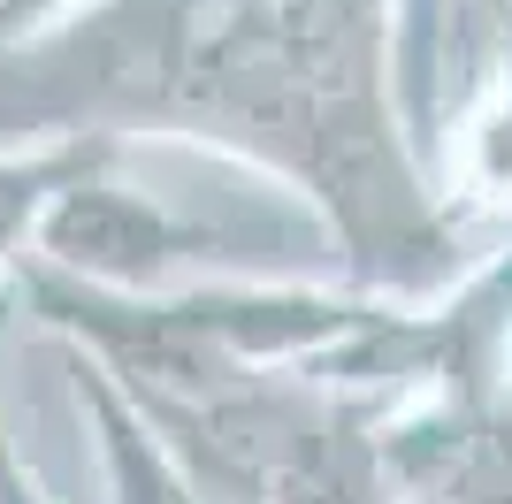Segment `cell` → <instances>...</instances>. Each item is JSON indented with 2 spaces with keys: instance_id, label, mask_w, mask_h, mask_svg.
Segmentation results:
<instances>
[{
  "instance_id": "1",
  "label": "cell",
  "mask_w": 512,
  "mask_h": 504,
  "mask_svg": "<svg viewBox=\"0 0 512 504\" xmlns=\"http://www.w3.org/2000/svg\"><path fill=\"white\" fill-rule=\"evenodd\" d=\"M138 130L276 168L360 283H436L459 252L398 138L383 0H77L0 46V146Z\"/></svg>"
},
{
  "instance_id": "2",
  "label": "cell",
  "mask_w": 512,
  "mask_h": 504,
  "mask_svg": "<svg viewBox=\"0 0 512 504\" xmlns=\"http://www.w3.org/2000/svg\"><path fill=\"white\" fill-rule=\"evenodd\" d=\"M107 138H77V146H31V153H0V268L16 260L23 237H39V222L62 207L69 191L100 184L115 168Z\"/></svg>"
},
{
  "instance_id": "3",
  "label": "cell",
  "mask_w": 512,
  "mask_h": 504,
  "mask_svg": "<svg viewBox=\"0 0 512 504\" xmlns=\"http://www.w3.org/2000/svg\"><path fill=\"white\" fill-rule=\"evenodd\" d=\"M77 0H0V46L8 39H31V31H46L54 16H69Z\"/></svg>"
}]
</instances>
